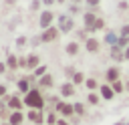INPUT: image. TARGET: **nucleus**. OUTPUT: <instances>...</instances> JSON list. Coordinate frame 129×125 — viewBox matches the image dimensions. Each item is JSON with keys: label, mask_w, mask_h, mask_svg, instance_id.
<instances>
[{"label": "nucleus", "mask_w": 129, "mask_h": 125, "mask_svg": "<svg viewBox=\"0 0 129 125\" xmlns=\"http://www.w3.org/2000/svg\"><path fill=\"white\" fill-rule=\"evenodd\" d=\"M22 99L26 109H46V95L38 87H32L26 95H22Z\"/></svg>", "instance_id": "nucleus-1"}, {"label": "nucleus", "mask_w": 129, "mask_h": 125, "mask_svg": "<svg viewBox=\"0 0 129 125\" xmlns=\"http://www.w3.org/2000/svg\"><path fill=\"white\" fill-rule=\"evenodd\" d=\"M54 22H56V12H54L52 8H42V10L36 14V24H38L40 30L52 26Z\"/></svg>", "instance_id": "nucleus-2"}, {"label": "nucleus", "mask_w": 129, "mask_h": 125, "mask_svg": "<svg viewBox=\"0 0 129 125\" xmlns=\"http://www.w3.org/2000/svg\"><path fill=\"white\" fill-rule=\"evenodd\" d=\"M56 26H58V30H60L62 34H71V32H75V28H77L75 16H71L69 12L58 14V16H56Z\"/></svg>", "instance_id": "nucleus-3"}, {"label": "nucleus", "mask_w": 129, "mask_h": 125, "mask_svg": "<svg viewBox=\"0 0 129 125\" xmlns=\"http://www.w3.org/2000/svg\"><path fill=\"white\" fill-rule=\"evenodd\" d=\"M40 42L42 44H52V42H56L60 36H62V32L58 30V26L56 24H52V26H48V28H44V30H40Z\"/></svg>", "instance_id": "nucleus-4"}, {"label": "nucleus", "mask_w": 129, "mask_h": 125, "mask_svg": "<svg viewBox=\"0 0 129 125\" xmlns=\"http://www.w3.org/2000/svg\"><path fill=\"white\" fill-rule=\"evenodd\" d=\"M83 46H85V50H87L89 54H99V52H101V48H103V40H101V38H97L95 34H91V36L83 42Z\"/></svg>", "instance_id": "nucleus-5"}, {"label": "nucleus", "mask_w": 129, "mask_h": 125, "mask_svg": "<svg viewBox=\"0 0 129 125\" xmlns=\"http://www.w3.org/2000/svg\"><path fill=\"white\" fill-rule=\"evenodd\" d=\"M44 119H46L44 109H26V121H30L32 125H44Z\"/></svg>", "instance_id": "nucleus-6"}, {"label": "nucleus", "mask_w": 129, "mask_h": 125, "mask_svg": "<svg viewBox=\"0 0 129 125\" xmlns=\"http://www.w3.org/2000/svg\"><path fill=\"white\" fill-rule=\"evenodd\" d=\"M4 101H6V105H8L10 111H24V99H22V95L18 91L14 95H8Z\"/></svg>", "instance_id": "nucleus-7"}, {"label": "nucleus", "mask_w": 129, "mask_h": 125, "mask_svg": "<svg viewBox=\"0 0 129 125\" xmlns=\"http://www.w3.org/2000/svg\"><path fill=\"white\" fill-rule=\"evenodd\" d=\"M58 95L62 97V99H67V101H71L75 95H77V85L73 83V81H64L60 87H58Z\"/></svg>", "instance_id": "nucleus-8"}, {"label": "nucleus", "mask_w": 129, "mask_h": 125, "mask_svg": "<svg viewBox=\"0 0 129 125\" xmlns=\"http://www.w3.org/2000/svg\"><path fill=\"white\" fill-rule=\"evenodd\" d=\"M81 16H83V28L91 34V28H93V24H95V20H97V16H99L97 10H87V8H85V12H83Z\"/></svg>", "instance_id": "nucleus-9"}, {"label": "nucleus", "mask_w": 129, "mask_h": 125, "mask_svg": "<svg viewBox=\"0 0 129 125\" xmlns=\"http://www.w3.org/2000/svg\"><path fill=\"white\" fill-rule=\"evenodd\" d=\"M103 77H105V83H115V81H119V79H121V67H119V65H111L109 69H105Z\"/></svg>", "instance_id": "nucleus-10"}, {"label": "nucleus", "mask_w": 129, "mask_h": 125, "mask_svg": "<svg viewBox=\"0 0 129 125\" xmlns=\"http://www.w3.org/2000/svg\"><path fill=\"white\" fill-rule=\"evenodd\" d=\"M81 50H83V46H81V42H79V40H69V42L64 44V54H67V56H71V58L79 56V54H81Z\"/></svg>", "instance_id": "nucleus-11"}, {"label": "nucleus", "mask_w": 129, "mask_h": 125, "mask_svg": "<svg viewBox=\"0 0 129 125\" xmlns=\"http://www.w3.org/2000/svg\"><path fill=\"white\" fill-rule=\"evenodd\" d=\"M109 56H111V60H113L115 65H121V62H125V50H123L121 46H117V44L109 46Z\"/></svg>", "instance_id": "nucleus-12"}, {"label": "nucleus", "mask_w": 129, "mask_h": 125, "mask_svg": "<svg viewBox=\"0 0 129 125\" xmlns=\"http://www.w3.org/2000/svg\"><path fill=\"white\" fill-rule=\"evenodd\" d=\"M36 87H38V89H42V91H50V89H54V77H52V73L42 75V77L38 79Z\"/></svg>", "instance_id": "nucleus-13"}, {"label": "nucleus", "mask_w": 129, "mask_h": 125, "mask_svg": "<svg viewBox=\"0 0 129 125\" xmlns=\"http://www.w3.org/2000/svg\"><path fill=\"white\" fill-rule=\"evenodd\" d=\"M30 89H32V83H30L28 75H22V77H18V79H16V91H18L20 95H26Z\"/></svg>", "instance_id": "nucleus-14"}, {"label": "nucleus", "mask_w": 129, "mask_h": 125, "mask_svg": "<svg viewBox=\"0 0 129 125\" xmlns=\"http://www.w3.org/2000/svg\"><path fill=\"white\" fill-rule=\"evenodd\" d=\"M40 65H42V62H40V54H38V52L32 50V52L26 54V71H28V73H32V71H34L36 67H40Z\"/></svg>", "instance_id": "nucleus-15"}, {"label": "nucleus", "mask_w": 129, "mask_h": 125, "mask_svg": "<svg viewBox=\"0 0 129 125\" xmlns=\"http://www.w3.org/2000/svg\"><path fill=\"white\" fill-rule=\"evenodd\" d=\"M99 95H101V99L103 101H113L117 95H115V91H113V87L109 85V83H101V87H99Z\"/></svg>", "instance_id": "nucleus-16"}, {"label": "nucleus", "mask_w": 129, "mask_h": 125, "mask_svg": "<svg viewBox=\"0 0 129 125\" xmlns=\"http://www.w3.org/2000/svg\"><path fill=\"white\" fill-rule=\"evenodd\" d=\"M6 121H8L10 125H24V121H26V113H24V111H10Z\"/></svg>", "instance_id": "nucleus-17"}, {"label": "nucleus", "mask_w": 129, "mask_h": 125, "mask_svg": "<svg viewBox=\"0 0 129 125\" xmlns=\"http://www.w3.org/2000/svg\"><path fill=\"white\" fill-rule=\"evenodd\" d=\"M101 101H103V99H101L99 91H87V99H85L87 107H99Z\"/></svg>", "instance_id": "nucleus-18"}, {"label": "nucleus", "mask_w": 129, "mask_h": 125, "mask_svg": "<svg viewBox=\"0 0 129 125\" xmlns=\"http://www.w3.org/2000/svg\"><path fill=\"white\" fill-rule=\"evenodd\" d=\"M4 60H6V67H8V71H10V73H14V71H20V67H18V54H14V52H8Z\"/></svg>", "instance_id": "nucleus-19"}, {"label": "nucleus", "mask_w": 129, "mask_h": 125, "mask_svg": "<svg viewBox=\"0 0 129 125\" xmlns=\"http://www.w3.org/2000/svg\"><path fill=\"white\" fill-rule=\"evenodd\" d=\"M105 28H107V20H105V16H97V20H95V24H93V28H91V34L103 32Z\"/></svg>", "instance_id": "nucleus-20"}, {"label": "nucleus", "mask_w": 129, "mask_h": 125, "mask_svg": "<svg viewBox=\"0 0 129 125\" xmlns=\"http://www.w3.org/2000/svg\"><path fill=\"white\" fill-rule=\"evenodd\" d=\"M73 107H75L77 117H85V113H87V103L85 101H73Z\"/></svg>", "instance_id": "nucleus-21"}, {"label": "nucleus", "mask_w": 129, "mask_h": 125, "mask_svg": "<svg viewBox=\"0 0 129 125\" xmlns=\"http://www.w3.org/2000/svg\"><path fill=\"white\" fill-rule=\"evenodd\" d=\"M117 38H119V32L107 30V32H105V38H103V42H105V44H109V46H113V44H117Z\"/></svg>", "instance_id": "nucleus-22"}, {"label": "nucleus", "mask_w": 129, "mask_h": 125, "mask_svg": "<svg viewBox=\"0 0 129 125\" xmlns=\"http://www.w3.org/2000/svg\"><path fill=\"white\" fill-rule=\"evenodd\" d=\"M99 87H101V83L95 77H87V81H85V89L87 91H99Z\"/></svg>", "instance_id": "nucleus-23"}, {"label": "nucleus", "mask_w": 129, "mask_h": 125, "mask_svg": "<svg viewBox=\"0 0 129 125\" xmlns=\"http://www.w3.org/2000/svg\"><path fill=\"white\" fill-rule=\"evenodd\" d=\"M83 6H85V4H73V2H69V8H67V12H69L71 16L83 14V12H85V10H83Z\"/></svg>", "instance_id": "nucleus-24"}, {"label": "nucleus", "mask_w": 129, "mask_h": 125, "mask_svg": "<svg viewBox=\"0 0 129 125\" xmlns=\"http://www.w3.org/2000/svg\"><path fill=\"white\" fill-rule=\"evenodd\" d=\"M77 87H81V85H85V81H87V75L83 73V71H75V75H73V79H71Z\"/></svg>", "instance_id": "nucleus-25"}, {"label": "nucleus", "mask_w": 129, "mask_h": 125, "mask_svg": "<svg viewBox=\"0 0 129 125\" xmlns=\"http://www.w3.org/2000/svg\"><path fill=\"white\" fill-rule=\"evenodd\" d=\"M58 113L56 111H46V119H44V125H56V121H58Z\"/></svg>", "instance_id": "nucleus-26"}, {"label": "nucleus", "mask_w": 129, "mask_h": 125, "mask_svg": "<svg viewBox=\"0 0 129 125\" xmlns=\"http://www.w3.org/2000/svg\"><path fill=\"white\" fill-rule=\"evenodd\" d=\"M111 87H113V91H115V95H123L125 93V81H115V83H109Z\"/></svg>", "instance_id": "nucleus-27"}, {"label": "nucleus", "mask_w": 129, "mask_h": 125, "mask_svg": "<svg viewBox=\"0 0 129 125\" xmlns=\"http://www.w3.org/2000/svg\"><path fill=\"white\" fill-rule=\"evenodd\" d=\"M42 8H44V6H42V0H30V4H28V10H30L32 14H38Z\"/></svg>", "instance_id": "nucleus-28"}, {"label": "nucleus", "mask_w": 129, "mask_h": 125, "mask_svg": "<svg viewBox=\"0 0 129 125\" xmlns=\"http://www.w3.org/2000/svg\"><path fill=\"white\" fill-rule=\"evenodd\" d=\"M28 46V36H24V34H20V36H16V48L22 52L24 48Z\"/></svg>", "instance_id": "nucleus-29"}, {"label": "nucleus", "mask_w": 129, "mask_h": 125, "mask_svg": "<svg viewBox=\"0 0 129 125\" xmlns=\"http://www.w3.org/2000/svg\"><path fill=\"white\" fill-rule=\"evenodd\" d=\"M75 34H77V40H79V42H85V40L91 36V34H89L83 26H81V28H75Z\"/></svg>", "instance_id": "nucleus-30"}, {"label": "nucleus", "mask_w": 129, "mask_h": 125, "mask_svg": "<svg viewBox=\"0 0 129 125\" xmlns=\"http://www.w3.org/2000/svg\"><path fill=\"white\" fill-rule=\"evenodd\" d=\"M85 8L87 10H99L101 8V0H85Z\"/></svg>", "instance_id": "nucleus-31"}, {"label": "nucleus", "mask_w": 129, "mask_h": 125, "mask_svg": "<svg viewBox=\"0 0 129 125\" xmlns=\"http://www.w3.org/2000/svg\"><path fill=\"white\" fill-rule=\"evenodd\" d=\"M46 73H48V67H46V65H40V67H36V69L32 71V75H34L36 79H40V77L46 75Z\"/></svg>", "instance_id": "nucleus-32"}, {"label": "nucleus", "mask_w": 129, "mask_h": 125, "mask_svg": "<svg viewBox=\"0 0 129 125\" xmlns=\"http://www.w3.org/2000/svg\"><path fill=\"white\" fill-rule=\"evenodd\" d=\"M117 46H121V48H127V46H129V36H125V34H119V38H117Z\"/></svg>", "instance_id": "nucleus-33"}, {"label": "nucleus", "mask_w": 129, "mask_h": 125, "mask_svg": "<svg viewBox=\"0 0 129 125\" xmlns=\"http://www.w3.org/2000/svg\"><path fill=\"white\" fill-rule=\"evenodd\" d=\"M18 67H20V71H26V54L24 52L18 54Z\"/></svg>", "instance_id": "nucleus-34"}, {"label": "nucleus", "mask_w": 129, "mask_h": 125, "mask_svg": "<svg viewBox=\"0 0 129 125\" xmlns=\"http://www.w3.org/2000/svg\"><path fill=\"white\" fill-rule=\"evenodd\" d=\"M117 10H119V12H129V2H127V0H119Z\"/></svg>", "instance_id": "nucleus-35"}, {"label": "nucleus", "mask_w": 129, "mask_h": 125, "mask_svg": "<svg viewBox=\"0 0 129 125\" xmlns=\"http://www.w3.org/2000/svg\"><path fill=\"white\" fill-rule=\"evenodd\" d=\"M10 93H8V85H4V83H0V99H6Z\"/></svg>", "instance_id": "nucleus-36"}, {"label": "nucleus", "mask_w": 129, "mask_h": 125, "mask_svg": "<svg viewBox=\"0 0 129 125\" xmlns=\"http://www.w3.org/2000/svg\"><path fill=\"white\" fill-rule=\"evenodd\" d=\"M75 71H77V69H73V67H64V77H67V81H71V79H73Z\"/></svg>", "instance_id": "nucleus-37"}, {"label": "nucleus", "mask_w": 129, "mask_h": 125, "mask_svg": "<svg viewBox=\"0 0 129 125\" xmlns=\"http://www.w3.org/2000/svg\"><path fill=\"white\" fill-rule=\"evenodd\" d=\"M119 34H125V36H129V22H123V24L119 26Z\"/></svg>", "instance_id": "nucleus-38"}, {"label": "nucleus", "mask_w": 129, "mask_h": 125, "mask_svg": "<svg viewBox=\"0 0 129 125\" xmlns=\"http://www.w3.org/2000/svg\"><path fill=\"white\" fill-rule=\"evenodd\" d=\"M42 6L44 8H52V6H56V0H42Z\"/></svg>", "instance_id": "nucleus-39"}, {"label": "nucleus", "mask_w": 129, "mask_h": 125, "mask_svg": "<svg viewBox=\"0 0 129 125\" xmlns=\"http://www.w3.org/2000/svg\"><path fill=\"white\" fill-rule=\"evenodd\" d=\"M8 71V67H6V60H0V75H4Z\"/></svg>", "instance_id": "nucleus-40"}, {"label": "nucleus", "mask_w": 129, "mask_h": 125, "mask_svg": "<svg viewBox=\"0 0 129 125\" xmlns=\"http://www.w3.org/2000/svg\"><path fill=\"white\" fill-rule=\"evenodd\" d=\"M56 125H71V123H69V119H64V117H58Z\"/></svg>", "instance_id": "nucleus-41"}, {"label": "nucleus", "mask_w": 129, "mask_h": 125, "mask_svg": "<svg viewBox=\"0 0 129 125\" xmlns=\"http://www.w3.org/2000/svg\"><path fill=\"white\" fill-rule=\"evenodd\" d=\"M16 4V0H4V6H8V8H12Z\"/></svg>", "instance_id": "nucleus-42"}, {"label": "nucleus", "mask_w": 129, "mask_h": 125, "mask_svg": "<svg viewBox=\"0 0 129 125\" xmlns=\"http://www.w3.org/2000/svg\"><path fill=\"white\" fill-rule=\"evenodd\" d=\"M123 50H125V60H129V46H127V48H123Z\"/></svg>", "instance_id": "nucleus-43"}, {"label": "nucleus", "mask_w": 129, "mask_h": 125, "mask_svg": "<svg viewBox=\"0 0 129 125\" xmlns=\"http://www.w3.org/2000/svg\"><path fill=\"white\" fill-rule=\"evenodd\" d=\"M69 2H73V4H85V0H69Z\"/></svg>", "instance_id": "nucleus-44"}, {"label": "nucleus", "mask_w": 129, "mask_h": 125, "mask_svg": "<svg viewBox=\"0 0 129 125\" xmlns=\"http://www.w3.org/2000/svg\"><path fill=\"white\" fill-rule=\"evenodd\" d=\"M67 2H69V0H56V4H58V6H62V4H67Z\"/></svg>", "instance_id": "nucleus-45"}, {"label": "nucleus", "mask_w": 129, "mask_h": 125, "mask_svg": "<svg viewBox=\"0 0 129 125\" xmlns=\"http://www.w3.org/2000/svg\"><path fill=\"white\" fill-rule=\"evenodd\" d=\"M125 93H127V95H129V81H127V83H125Z\"/></svg>", "instance_id": "nucleus-46"}, {"label": "nucleus", "mask_w": 129, "mask_h": 125, "mask_svg": "<svg viewBox=\"0 0 129 125\" xmlns=\"http://www.w3.org/2000/svg\"><path fill=\"white\" fill-rule=\"evenodd\" d=\"M127 22H129V12H127Z\"/></svg>", "instance_id": "nucleus-47"}]
</instances>
